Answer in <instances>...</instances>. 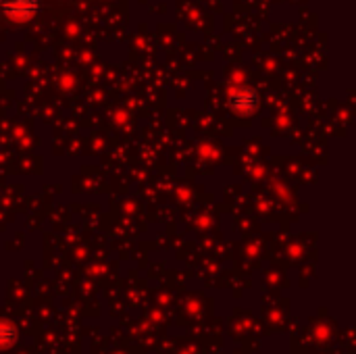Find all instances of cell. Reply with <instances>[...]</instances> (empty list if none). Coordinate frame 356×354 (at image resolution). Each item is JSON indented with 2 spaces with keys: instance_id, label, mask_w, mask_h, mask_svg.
Returning <instances> with one entry per match:
<instances>
[{
  "instance_id": "2",
  "label": "cell",
  "mask_w": 356,
  "mask_h": 354,
  "mask_svg": "<svg viewBox=\"0 0 356 354\" xmlns=\"http://www.w3.org/2000/svg\"><path fill=\"white\" fill-rule=\"evenodd\" d=\"M257 102H259L257 94H254L252 90H248V88L236 90V92L232 94V104H234V108H236L238 113H250V111L257 106Z\"/></svg>"
},
{
  "instance_id": "3",
  "label": "cell",
  "mask_w": 356,
  "mask_h": 354,
  "mask_svg": "<svg viewBox=\"0 0 356 354\" xmlns=\"http://www.w3.org/2000/svg\"><path fill=\"white\" fill-rule=\"evenodd\" d=\"M15 336H13V332H8V328L4 325V323H0V344L4 346V344H8V340H13Z\"/></svg>"
},
{
  "instance_id": "1",
  "label": "cell",
  "mask_w": 356,
  "mask_h": 354,
  "mask_svg": "<svg viewBox=\"0 0 356 354\" xmlns=\"http://www.w3.org/2000/svg\"><path fill=\"white\" fill-rule=\"evenodd\" d=\"M2 10L15 21H27L38 13V0H2Z\"/></svg>"
}]
</instances>
